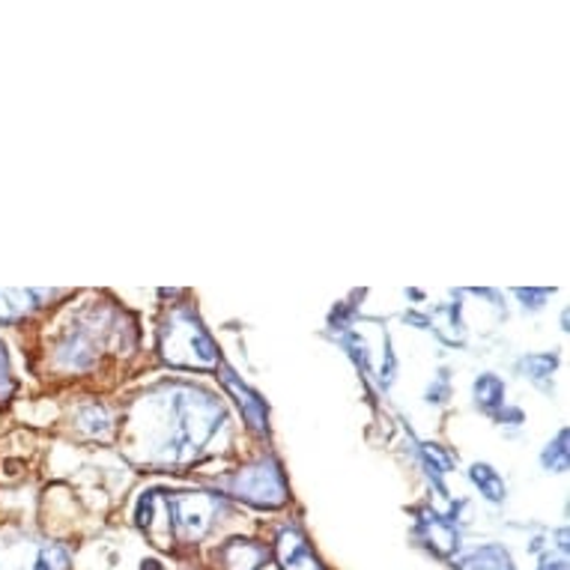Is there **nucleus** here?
<instances>
[{
  "label": "nucleus",
  "mask_w": 570,
  "mask_h": 570,
  "mask_svg": "<svg viewBox=\"0 0 570 570\" xmlns=\"http://www.w3.org/2000/svg\"><path fill=\"white\" fill-rule=\"evenodd\" d=\"M424 529H428V541H431V547L436 552H454L460 547V534L458 529H454V523L451 520H445V517L433 514L431 520H424Z\"/></svg>",
  "instance_id": "423d86ee"
},
{
  "label": "nucleus",
  "mask_w": 570,
  "mask_h": 570,
  "mask_svg": "<svg viewBox=\"0 0 570 570\" xmlns=\"http://www.w3.org/2000/svg\"><path fill=\"white\" fill-rule=\"evenodd\" d=\"M28 570H69V552L57 543H46L42 550L33 556Z\"/></svg>",
  "instance_id": "9d476101"
},
{
  "label": "nucleus",
  "mask_w": 570,
  "mask_h": 570,
  "mask_svg": "<svg viewBox=\"0 0 570 570\" xmlns=\"http://www.w3.org/2000/svg\"><path fill=\"white\" fill-rule=\"evenodd\" d=\"M472 481H475V487L481 490V495H487L490 502H502V499L508 495L505 481L499 478V472H495L493 466H487V463H478V466H472Z\"/></svg>",
  "instance_id": "6e6552de"
},
{
  "label": "nucleus",
  "mask_w": 570,
  "mask_h": 570,
  "mask_svg": "<svg viewBox=\"0 0 570 570\" xmlns=\"http://www.w3.org/2000/svg\"><path fill=\"white\" fill-rule=\"evenodd\" d=\"M463 568L466 570H514V561H511V556H508L502 547L490 543V547H481V550H475L472 556H466Z\"/></svg>",
  "instance_id": "0eeeda50"
},
{
  "label": "nucleus",
  "mask_w": 570,
  "mask_h": 570,
  "mask_svg": "<svg viewBox=\"0 0 570 570\" xmlns=\"http://www.w3.org/2000/svg\"><path fill=\"white\" fill-rule=\"evenodd\" d=\"M16 389L12 383V367H10V355H7V346L0 344V401H7Z\"/></svg>",
  "instance_id": "ddd939ff"
},
{
  "label": "nucleus",
  "mask_w": 570,
  "mask_h": 570,
  "mask_svg": "<svg viewBox=\"0 0 570 570\" xmlns=\"http://www.w3.org/2000/svg\"><path fill=\"white\" fill-rule=\"evenodd\" d=\"M523 367L525 374L538 383V380H543V376H550L556 371V355H529V358H523Z\"/></svg>",
  "instance_id": "f8f14e48"
},
{
  "label": "nucleus",
  "mask_w": 570,
  "mask_h": 570,
  "mask_svg": "<svg viewBox=\"0 0 570 570\" xmlns=\"http://www.w3.org/2000/svg\"><path fill=\"white\" fill-rule=\"evenodd\" d=\"M225 383H227V389L236 394V403L243 406L245 419L252 421L254 431H266V403H263L261 397H257V394L248 389V385L239 383L234 371H227V367H225Z\"/></svg>",
  "instance_id": "20e7f679"
},
{
  "label": "nucleus",
  "mask_w": 570,
  "mask_h": 570,
  "mask_svg": "<svg viewBox=\"0 0 570 570\" xmlns=\"http://www.w3.org/2000/svg\"><path fill=\"white\" fill-rule=\"evenodd\" d=\"M234 490L239 493V499L261 508H278L287 502V484H284V475L272 460H263L257 466L239 472Z\"/></svg>",
  "instance_id": "f257e3e1"
},
{
  "label": "nucleus",
  "mask_w": 570,
  "mask_h": 570,
  "mask_svg": "<svg viewBox=\"0 0 570 570\" xmlns=\"http://www.w3.org/2000/svg\"><path fill=\"white\" fill-rule=\"evenodd\" d=\"M475 401L484 412H493L499 403L505 401V385H502V380L493 374L481 376L475 383Z\"/></svg>",
  "instance_id": "1a4fd4ad"
},
{
  "label": "nucleus",
  "mask_w": 570,
  "mask_h": 570,
  "mask_svg": "<svg viewBox=\"0 0 570 570\" xmlns=\"http://www.w3.org/2000/svg\"><path fill=\"white\" fill-rule=\"evenodd\" d=\"M278 559L284 570H323L308 541L296 529H284L278 538Z\"/></svg>",
  "instance_id": "f03ea898"
},
{
  "label": "nucleus",
  "mask_w": 570,
  "mask_h": 570,
  "mask_svg": "<svg viewBox=\"0 0 570 570\" xmlns=\"http://www.w3.org/2000/svg\"><path fill=\"white\" fill-rule=\"evenodd\" d=\"M55 293L48 291H0V323H16V320L28 317L42 302L51 299Z\"/></svg>",
  "instance_id": "7ed1b4c3"
},
{
  "label": "nucleus",
  "mask_w": 570,
  "mask_h": 570,
  "mask_svg": "<svg viewBox=\"0 0 570 570\" xmlns=\"http://www.w3.org/2000/svg\"><path fill=\"white\" fill-rule=\"evenodd\" d=\"M543 466L552 469V472H564L568 469V431H561L559 436H556V445H547V451H543Z\"/></svg>",
  "instance_id": "9b49d317"
},
{
  "label": "nucleus",
  "mask_w": 570,
  "mask_h": 570,
  "mask_svg": "<svg viewBox=\"0 0 570 570\" xmlns=\"http://www.w3.org/2000/svg\"><path fill=\"white\" fill-rule=\"evenodd\" d=\"M266 559V550L252 541H230L222 550V561L227 570H257Z\"/></svg>",
  "instance_id": "39448f33"
}]
</instances>
